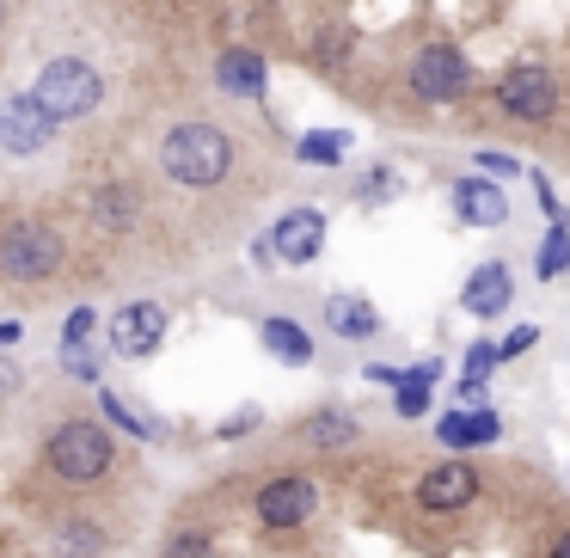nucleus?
<instances>
[{
    "label": "nucleus",
    "instance_id": "5",
    "mask_svg": "<svg viewBox=\"0 0 570 558\" xmlns=\"http://www.w3.org/2000/svg\"><path fill=\"white\" fill-rule=\"evenodd\" d=\"M466 87H472V68L454 43H423L405 62V92L417 105H454V99H466Z\"/></svg>",
    "mask_w": 570,
    "mask_h": 558
},
{
    "label": "nucleus",
    "instance_id": "29",
    "mask_svg": "<svg viewBox=\"0 0 570 558\" xmlns=\"http://www.w3.org/2000/svg\"><path fill=\"white\" fill-rule=\"evenodd\" d=\"M479 173H491V178H509V173H515V160H509V154H497V148H484V154H479Z\"/></svg>",
    "mask_w": 570,
    "mask_h": 558
},
{
    "label": "nucleus",
    "instance_id": "8",
    "mask_svg": "<svg viewBox=\"0 0 570 558\" xmlns=\"http://www.w3.org/2000/svg\"><path fill=\"white\" fill-rule=\"evenodd\" d=\"M166 325H173V313H166L160 301H124V307L105 320V344H111L117 356L141 362L166 344Z\"/></svg>",
    "mask_w": 570,
    "mask_h": 558
},
{
    "label": "nucleus",
    "instance_id": "27",
    "mask_svg": "<svg viewBox=\"0 0 570 558\" xmlns=\"http://www.w3.org/2000/svg\"><path fill=\"white\" fill-rule=\"evenodd\" d=\"M533 344H540V332H533V325H515V332H509L503 344H497V362L521 356V350H533Z\"/></svg>",
    "mask_w": 570,
    "mask_h": 558
},
{
    "label": "nucleus",
    "instance_id": "22",
    "mask_svg": "<svg viewBox=\"0 0 570 558\" xmlns=\"http://www.w3.org/2000/svg\"><path fill=\"white\" fill-rule=\"evenodd\" d=\"M497 435H503L497 411H484V405L460 411V448H484V442H497Z\"/></svg>",
    "mask_w": 570,
    "mask_h": 558
},
{
    "label": "nucleus",
    "instance_id": "3",
    "mask_svg": "<svg viewBox=\"0 0 570 558\" xmlns=\"http://www.w3.org/2000/svg\"><path fill=\"white\" fill-rule=\"evenodd\" d=\"M43 467L62 484H105L117 467V435L92 418H62L43 435Z\"/></svg>",
    "mask_w": 570,
    "mask_h": 558
},
{
    "label": "nucleus",
    "instance_id": "7",
    "mask_svg": "<svg viewBox=\"0 0 570 558\" xmlns=\"http://www.w3.org/2000/svg\"><path fill=\"white\" fill-rule=\"evenodd\" d=\"M209 87H215V99H227V105H264V92H271V62H264V50H252V43H215Z\"/></svg>",
    "mask_w": 570,
    "mask_h": 558
},
{
    "label": "nucleus",
    "instance_id": "13",
    "mask_svg": "<svg viewBox=\"0 0 570 558\" xmlns=\"http://www.w3.org/2000/svg\"><path fill=\"white\" fill-rule=\"evenodd\" d=\"M454 215L466 227H503L509 222V197L484 173L479 178H460V185H454Z\"/></svg>",
    "mask_w": 570,
    "mask_h": 558
},
{
    "label": "nucleus",
    "instance_id": "28",
    "mask_svg": "<svg viewBox=\"0 0 570 558\" xmlns=\"http://www.w3.org/2000/svg\"><path fill=\"white\" fill-rule=\"evenodd\" d=\"M491 369H497V344H491V337H479V344L466 350V374H479V381H484Z\"/></svg>",
    "mask_w": 570,
    "mask_h": 558
},
{
    "label": "nucleus",
    "instance_id": "32",
    "mask_svg": "<svg viewBox=\"0 0 570 558\" xmlns=\"http://www.w3.org/2000/svg\"><path fill=\"white\" fill-rule=\"evenodd\" d=\"M252 423H258V411H239V418H227V423H222V435H246Z\"/></svg>",
    "mask_w": 570,
    "mask_h": 558
},
{
    "label": "nucleus",
    "instance_id": "18",
    "mask_svg": "<svg viewBox=\"0 0 570 558\" xmlns=\"http://www.w3.org/2000/svg\"><path fill=\"white\" fill-rule=\"evenodd\" d=\"M344 154H350V129H307L295 141L301 166H344Z\"/></svg>",
    "mask_w": 570,
    "mask_h": 558
},
{
    "label": "nucleus",
    "instance_id": "4",
    "mask_svg": "<svg viewBox=\"0 0 570 558\" xmlns=\"http://www.w3.org/2000/svg\"><path fill=\"white\" fill-rule=\"evenodd\" d=\"M68 141V129L31 99V87H0V160L31 166L43 154H56Z\"/></svg>",
    "mask_w": 570,
    "mask_h": 558
},
{
    "label": "nucleus",
    "instance_id": "21",
    "mask_svg": "<svg viewBox=\"0 0 570 558\" xmlns=\"http://www.w3.org/2000/svg\"><path fill=\"white\" fill-rule=\"evenodd\" d=\"M399 190H405V178H399L393 166H368V173L356 178V203H368V209H381V203H393Z\"/></svg>",
    "mask_w": 570,
    "mask_h": 558
},
{
    "label": "nucleus",
    "instance_id": "31",
    "mask_svg": "<svg viewBox=\"0 0 570 558\" xmlns=\"http://www.w3.org/2000/svg\"><path fill=\"white\" fill-rule=\"evenodd\" d=\"M460 399H466V405H484V381H479V374H466V381H460Z\"/></svg>",
    "mask_w": 570,
    "mask_h": 558
},
{
    "label": "nucleus",
    "instance_id": "20",
    "mask_svg": "<svg viewBox=\"0 0 570 558\" xmlns=\"http://www.w3.org/2000/svg\"><path fill=\"white\" fill-rule=\"evenodd\" d=\"M99 418H105V423H117L124 435H154V423L141 418V411L129 405V399L117 393V386H105V393H99Z\"/></svg>",
    "mask_w": 570,
    "mask_h": 558
},
{
    "label": "nucleus",
    "instance_id": "2",
    "mask_svg": "<svg viewBox=\"0 0 570 558\" xmlns=\"http://www.w3.org/2000/svg\"><path fill=\"white\" fill-rule=\"evenodd\" d=\"M75 239L38 203H7L0 209V288H50L56 276H68Z\"/></svg>",
    "mask_w": 570,
    "mask_h": 558
},
{
    "label": "nucleus",
    "instance_id": "23",
    "mask_svg": "<svg viewBox=\"0 0 570 558\" xmlns=\"http://www.w3.org/2000/svg\"><path fill=\"white\" fill-rule=\"evenodd\" d=\"M564 264H570V227L552 222V234H546V246H540V276L552 283V276H564Z\"/></svg>",
    "mask_w": 570,
    "mask_h": 558
},
{
    "label": "nucleus",
    "instance_id": "19",
    "mask_svg": "<svg viewBox=\"0 0 570 558\" xmlns=\"http://www.w3.org/2000/svg\"><path fill=\"white\" fill-rule=\"evenodd\" d=\"M31 7H38V0H0V75H7V62H13V43L26 38Z\"/></svg>",
    "mask_w": 570,
    "mask_h": 558
},
{
    "label": "nucleus",
    "instance_id": "12",
    "mask_svg": "<svg viewBox=\"0 0 570 558\" xmlns=\"http://www.w3.org/2000/svg\"><path fill=\"white\" fill-rule=\"evenodd\" d=\"M509 301H515V276H509V264H503V258L479 264V271L466 276V288H460V307L479 313V320H497V313H503Z\"/></svg>",
    "mask_w": 570,
    "mask_h": 558
},
{
    "label": "nucleus",
    "instance_id": "11",
    "mask_svg": "<svg viewBox=\"0 0 570 558\" xmlns=\"http://www.w3.org/2000/svg\"><path fill=\"white\" fill-rule=\"evenodd\" d=\"M472 497H479V472H472L466 460H442V467H430L417 479V503L430 509V516H454Z\"/></svg>",
    "mask_w": 570,
    "mask_h": 558
},
{
    "label": "nucleus",
    "instance_id": "9",
    "mask_svg": "<svg viewBox=\"0 0 570 558\" xmlns=\"http://www.w3.org/2000/svg\"><path fill=\"white\" fill-rule=\"evenodd\" d=\"M252 509H258V521L271 533H288V528H301V521H313V509H320V484L301 479V472H283V479L264 484Z\"/></svg>",
    "mask_w": 570,
    "mask_h": 558
},
{
    "label": "nucleus",
    "instance_id": "1",
    "mask_svg": "<svg viewBox=\"0 0 570 558\" xmlns=\"http://www.w3.org/2000/svg\"><path fill=\"white\" fill-rule=\"evenodd\" d=\"M31 99L68 129V136H87L105 117L117 111V68L105 62L99 43H43L38 75H31Z\"/></svg>",
    "mask_w": 570,
    "mask_h": 558
},
{
    "label": "nucleus",
    "instance_id": "30",
    "mask_svg": "<svg viewBox=\"0 0 570 558\" xmlns=\"http://www.w3.org/2000/svg\"><path fill=\"white\" fill-rule=\"evenodd\" d=\"M252 264H258V271H271V264H276V252H271V239H252Z\"/></svg>",
    "mask_w": 570,
    "mask_h": 558
},
{
    "label": "nucleus",
    "instance_id": "6",
    "mask_svg": "<svg viewBox=\"0 0 570 558\" xmlns=\"http://www.w3.org/2000/svg\"><path fill=\"white\" fill-rule=\"evenodd\" d=\"M491 105L503 117H515V124H552V111H558L552 68H540V62L503 68V75H497V87H491Z\"/></svg>",
    "mask_w": 570,
    "mask_h": 558
},
{
    "label": "nucleus",
    "instance_id": "26",
    "mask_svg": "<svg viewBox=\"0 0 570 558\" xmlns=\"http://www.w3.org/2000/svg\"><path fill=\"white\" fill-rule=\"evenodd\" d=\"M92 325H99V313H92V307H75V313L62 320V344H87Z\"/></svg>",
    "mask_w": 570,
    "mask_h": 558
},
{
    "label": "nucleus",
    "instance_id": "24",
    "mask_svg": "<svg viewBox=\"0 0 570 558\" xmlns=\"http://www.w3.org/2000/svg\"><path fill=\"white\" fill-rule=\"evenodd\" d=\"M160 558H215V533L185 528V533H173V540L160 546Z\"/></svg>",
    "mask_w": 570,
    "mask_h": 558
},
{
    "label": "nucleus",
    "instance_id": "25",
    "mask_svg": "<svg viewBox=\"0 0 570 558\" xmlns=\"http://www.w3.org/2000/svg\"><path fill=\"white\" fill-rule=\"evenodd\" d=\"M62 369L75 374V381H99V350L92 344H62Z\"/></svg>",
    "mask_w": 570,
    "mask_h": 558
},
{
    "label": "nucleus",
    "instance_id": "17",
    "mask_svg": "<svg viewBox=\"0 0 570 558\" xmlns=\"http://www.w3.org/2000/svg\"><path fill=\"white\" fill-rule=\"evenodd\" d=\"M356 435H362V423L350 418V411H337V405L332 411H313V418L301 423V442H307V448H350Z\"/></svg>",
    "mask_w": 570,
    "mask_h": 558
},
{
    "label": "nucleus",
    "instance_id": "15",
    "mask_svg": "<svg viewBox=\"0 0 570 558\" xmlns=\"http://www.w3.org/2000/svg\"><path fill=\"white\" fill-rule=\"evenodd\" d=\"M325 325H332L337 337H374L381 332V313H374L362 295H332L325 301Z\"/></svg>",
    "mask_w": 570,
    "mask_h": 558
},
{
    "label": "nucleus",
    "instance_id": "34",
    "mask_svg": "<svg viewBox=\"0 0 570 558\" xmlns=\"http://www.w3.org/2000/svg\"><path fill=\"white\" fill-rule=\"evenodd\" d=\"M552 558H570V533H558V540H552Z\"/></svg>",
    "mask_w": 570,
    "mask_h": 558
},
{
    "label": "nucleus",
    "instance_id": "33",
    "mask_svg": "<svg viewBox=\"0 0 570 558\" xmlns=\"http://www.w3.org/2000/svg\"><path fill=\"white\" fill-rule=\"evenodd\" d=\"M19 337H26V325H19V320H7V325H0V350H7V344H19Z\"/></svg>",
    "mask_w": 570,
    "mask_h": 558
},
{
    "label": "nucleus",
    "instance_id": "10",
    "mask_svg": "<svg viewBox=\"0 0 570 558\" xmlns=\"http://www.w3.org/2000/svg\"><path fill=\"white\" fill-rule=\"evenodd\" d=\"M264 239H271L276 264H313V258H320V252H325V215L301 203V209L276 215V227H271V234H264Z\"/></svg>",
    "mask_w": 570,
    "mask_h": 558
},
{
    "label": "nucleus",
    "instance_id": "14",
    "mask_svg": "<svg viewBox=\"0 0 570 558\" xmlns=\"http://www.w3.org/2000/svg\"><path fill=\"white\" fill-rule=\"evenodd\" d=\"M105 528L92 516H62L50 528V558H105Z\"/></svg>",
    "mask_w": 570,
    "mask_h": 558
},
{
    "label": "nucleus",
    "instance_id": "16",
    "mask_svg": "<svg viewBox=\"0 0 570 558\" xmlns=\"http://www.w3.org/2000/svg\"><path fill=\"white\" fill-rule=\"evenodd\" d=\"M258 337H264V350H271L276 362H288V369H307L313 362V337L301 332L295 320H264Z\"/></svg>",
    "mask_w": 570,
    "mask_h": 558
},
{
    "label": "nucleus",
    "instance_id": "35",
    "mask_svg": "<svg viewBox=\"0 0 570 558\" xmlns=\"http://www.w3.org/2000/svg\"><path fill=\"white\" fill-rule=\"evenodd\" d=\"M246 7H276V0H246Z\"/></svg>",
    "mask_w": 570,
    "mask_h": 558
}]
</instances>
